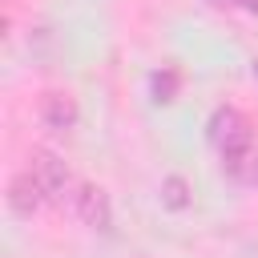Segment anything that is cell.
I'll use <instances>...</instances> for the list:
<instances>
[{"label":"cell","mask_w":258,"mask_h":258,"mask_svg":"<svg viewBox=\"0 0 258 258\" xmlns=\"http://www.w3.org/2000/svg\"><path fill=\"white\" fill-rule=\"evenodd\" d=\"M8 202H12V210L28 214V210H36V206L44 202V189L32 181V173H20V177L12 181V194H8Z\"/></svg>","instance_id":"277c9868"},{"label":"cell","mask_w":258,"mask_h":258,"mask_svg":"<svg viewBox=\"0 0 258 258\" xmlns=\"http://www.w3.org/2000/svg\"><path fill=\"white\" fill-rule=\"evenodd\" d=\"M28 173H32V181L44 189V198H52V194H60V189L69 185V173H64V165H60L52 153H32Z\"/></svg>","instance_id":"7a4b0ae2"},{"label":"cell","mask_w":258,"mask_h":258,"mask_svg":"<svg viewBox=\"0 0 258 258\" xmlns=\"http://www.w3.org/2000/svg\"><path fill=\"white\" fill-rule=\"evenodd\" d=\"M254 181H258V157H254Z\"/></svg>","instance_id":"8992f818"},{"label":"cell","mask_w":258,"mask_h":258,"mask_svg":"<svg viewBox=\"0 0 258 258\" xmlns=\"http://www.w3.org/2000/svg\"><path fill=\"white\" fill-rule=\"evenodd\" d=\"M254 77H258V64H254Z\"/></svg>","instance_id":"52a82bcc"},{"label":"cell","mask_w":258,"mask_h":258,"mask_svg":"<svg viewBox=\"0 0 258 258\" xmlns=\"http://www.w3.org/2000/svg\"><path fill=\"white\" fill-rule=\"evenodd\" d=\"M214 145H218V153H222L230 165H238V161L250 153V129H246V121H242L234 109H226V113L214 117Z\"/></svg>","instance_id":"6da1fadb"},{"label":"cell","mask_w":258,"mask_h":258,"mask_svg":"<svg viewBox=\"0 0 258 258\" xmlns=\"http://www.w3.org/2000/svg\"><path fill=\"white\" fill-rule=\"evenodd\" d=\"M73 206H77V214H81V222H89V226H109V202L101 198V189H93V185H81L77 194H73Z\"/></svg>","instance_id":"3957f363"},{"label":"cell","mask_w":258,"mask_h":258,"mask_svg":"<svg viewBox=\"0 0 258 258\" xmlns=\"http://www.w3.org/2000/svg\"><path fill=\"white\" fill-rule=\"evenodd\" d=\"M40 117H44L52 129H69L77 113H73V101H64L60 93H48V97H44V105H40Z\"/></svg>","instance_id":"5b68a950"}]
</instances>
